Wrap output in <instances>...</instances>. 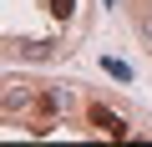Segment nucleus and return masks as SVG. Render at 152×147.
I'll list each match as a JSON object with an SVG mask.
<instances>
[{
	"label": "nucleus",
	"instance_id": "obj_1",
	"mask_svg": "<svg viewBox=\"0 0 152 147\" xmlns=\"http://www.w3.org/2000/svg\"><path fill=\"white\" fill-rule=\"evenodd\" d=\"M86 122H91V132H96V137H117V142H122V137H132V127H127L112 107H102V102L86 112Z\"/></svg>",
	"mask_w": 152,
	"mask_h": 147
},
{
	"label": "nucleus",
	"instance_id": "obj_2",
	"mask_svg": "<svg viewBox=\"0 0 152 147\" xmlns=\"http://www.w3.org/2000/svg\"><path fill=\"white\" fill-rule=\"evenodd\" d=\"M46 10H51L56 20H71V15H76V0H46Z\"/></svg>",
	"mask_w": 152,
	"mask_h": 147
},
{
	"label": "nucleus",
	"instance_id": "obj_3",
	"mask_svg": "<svg viewBox=\"0 0 152 147\" xmlns=\"http://www.w3.org/2000/svg\"><path fill=\"white\" fill-rule=\"evenodd\" d=\"M107 76H117V81H132V66H127V61H107Z\"/></svg>",
	"mask_w": 152,
	"mask_h": 147
},
{
	"label": "nucleus",
	"instance_id": "obj_4",
	"mask_svg": "<svg viewBox=\"0 0 152 147\" xmlns=\"http://www.w3.org/2000/svg\"><path fill=\"white\" fill-rule=\"evenodd\" d=\"M26 56H31V61H41V56H51V41H31V46H26Z\"/></svg>",
	"mask_w": 152,
	"mask_h": 147
},
{
	"label": "nucleus",
	"instance_id": "obj_5",
	"mask_svg": "<svg viewBox=\"0 0 152 147\" xmlns=\"http://www.w3.org/2000/svg\"><path fill=\"white\" fill-rule=\"evenodd\" d=\"M137 26H142V41H147V46H152V10H147V15H142V20H137Z\"/></svg>",
	"mask_w": 152,
	"mask_h": 147
},
{
	"label": "nucleus",
	"instance_id": "obj_6",
	"mask_svg": "<svg viewBox=\"0 0 152 147\" xmlns=\"http://www.w3.org/2000/svg\"><path fill=\"white\" fill-rule=\"evenodd\" d=\"M107 5H112V0H107Z\"/></svg>",
	"mask_w": 152,
	"mask_h": 147
}]
</instances>
